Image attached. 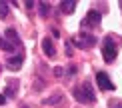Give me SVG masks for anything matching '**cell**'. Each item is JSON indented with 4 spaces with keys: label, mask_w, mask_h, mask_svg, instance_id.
<instances>
[{
    "label": "cell",
    "mask_w": 122,
    "mask_h": 108,
    "mask_svg": "<svg viewBox=\"0 0 122 108\" xmlns=\"http://www.w3.org/2000/svg\"><path fill=\"white\" fill-rule=\"evenodd\" d=\"M72 96L80 102V104H94L96 102V94H94V90L90 88V82H84L82 86H76L72 90Z\"/></svg>",
    "instance_id": "6da1fadb"
},
{
    "label": "cell",
    "mask_w": 122,
    "mask_h": 108,
    "mask_svg": "<svg viewBox=\"0 0 122 108\" xmlns=\"http://www.w3.org/2000/svg\"><path fill=\"white\" fill-rule=\"evenodd\" d=\"M102 58L106 62H114L116 60V46L112 42V38H106L102 44Z\"/></svg>",
    "instance_id": "7a4b0ae2"
},
{
    "label": "cell",
    "mask_w": 122,
    "mask_h": 108,
    "mask_svg": "<svg viewBox=\"0 0 122 108\" xmlns=\"http://www.w3.org/2000/svg\"><path fill=\"white\" fill-rule=\"evenodd\" d=\"M96 42V38H94V36H90V34H78V36H76V38H74V44L76 46H78V48H88V46H92Z\"/></svg>",
    "instance_id": "3957f363"
},
{
    "label": "cell",
    "mask_w": 122,
    "mask_h": 108,
    "mask_svg": "<svg viewBox=\"0 0 122 108\" xmlns=\"http://www.w3.org/2000/svg\"><path fill=\"white\" fill-rule=\"evenodd\" d=\"M96 82H98V86H100L102 90H114L112 80H110L104 72H98V74H96Z\"/></svg>",
    "instance_id": "277c9868"
},
{
    "label": "cell",
    "mask_w": 122,
    "mask_h": 108,
    "mask_svg": "<svg viewBox=\"0 0 122 108\" xmlns=\"http://www.w3.org/2000/svg\"><path fill=\"white\" fill-rule=\"evenodd\" d=\"M98 24H100V12L90 10L86 14V18H84V26H98Z\"/></svg>",
    "instance_id": "5b68a950"
},
{
    "label": "cell",
    "mask_w": 122,
    "mask_h": 108,
    "mask_svg": "<svg viewBox=\"0 0 122 108\" xmlns=\"http://www.w3.org/2000/svg\"><path fill=\"white\" fill-rule=\"evenodd\" d=\"M22 62H24V56L22 54L10 56V58H8V68L10 70H20V68H22Z\"/></svg>",
    "instance_id": "8992f818"
},
{
    "label": "cell",
    "mask_w": 122,
    "mask_h": 108,
    "mask_svg": "<svg viewBox=\"0 0 122 108\" xmlns=\"http://www.w3.org/2000/svg\"><path fill=\"white\" fill-rule=\"evenodd\" d=\"M42 50L46 52L48 58H52V56L56 54V50H54V44H52V40H50V38H44V40H42Z\"/></svg>",
    "instance_id": "52a82bcc"
},
{
    "label": "cell",
    "mask_w": 122,
    "mask_h": 108,
    "mask_svg": "<svg viewBox=\"0 0 122 108\" xmlns=\"http://www.w3.org/2000/svg\"><path fill=\"white\" fill-rule=\"evenodd\" d=\"M60 8H62V12H66V14H72L76 10V0H62V2H60Z\"/></svg>",
    "instance_id": "ba28073f"
},
{
    "label": "cell",
    "mask_w": 122,
    "mask_h": 108,
    "mask_svg": "<svg viewBox=\"0 0 122 108\" xmlns=\"http://www.w3.org/2000/svg\"><path fill=\"white\" fill-rule=\"evenodd\" d=\"M16 90H18V82H8L6 94H8V96H14V94H16Z\"/></svg>",
    "instance_id": "9c48e42d"
},
{
    "label": "cell",
    "mask_w": 122,
    "mask_h": 108,
    "mask_svg": "<svg viewBox=\"0 0 122 108\" xmlns=\"http://www.w3.org/2000/svg\"><path fill=\"white\" fill-rule=\"evenodd\" d=\"M62 102V94H52L50 98L46 100V104H50V106H54V104H60Z\"/></svg>",
    "instance_id": "30bf717a"
},
{
    "label": "cell",
    "mask_w": 122,
    "mask_h": 108,
    "mask_svg": "<svg viewBox=\"0 0 122 108\" xmlns=\"http://www.w3.org/2000/svg\"><path fill=\"white\" fill-rule=\"evenodd\" d=\"M6 14H8V2L0 0V18H6Z\"/></svg>",
    "instance_id": "8fae6325"
},
{
    "label": "cell",
    "mask_w": 122,
    "mask_h": 108,
    "mask_svg": "<svg viewBox=\"0 0 122 108\" xmlns=\"http://www.w3.org/2000/svg\"><path fill=\"white\" fill-rule=\"evenodd\" d=\"M50 12V6L46 2H40V14H42V16H46V14Z\"/></svg>",
    "instance_id": "7c38bea8"
},
{
    "label": "cell",
    "mask_w": 122,
    "mask_h": 108,
    "mask_svg": "<svg viewBox=\"0 0 122 108\" xmlns=\"http://www.w3.org/2000/svg\"><path fill=\"white\" fill-rule=\"evenodd\" d=\"M0 46H2V48H6V50H12V44L6 42V40H2V36H0Z\"/></svg>",
    "instance_id": "4fadbf2b"
},
{
    "label": "cell",
    "mask_w": 122,
    "mask_h": 108,
    "mask_svg": "<svg viewBox=\"0 0 122 108\" xmlns=\"http://www.w3.org/2000/svg\"><path fill=\"white\" fill-rule=\"evenodd\" d=\"M6 36H8L10 40H16V32H14L12 28H8V30H6Z\"/></svg>",
    "instance_id": "5bb4252c"
},
{
    "label": "cell",
    "mask_w": 122,
    "mask_h": 108,
    "mask_svg": "<svg viewBox=\"0 0 122 108\" xmlns=\"http://www.w3.org/2000/svg\"><path fill=\"white\" fill-rule=\"evenodd\" d=\"M66 54H68V56L74 54V52H72V46H70V44H66Z\"/></svg>",
    "instance_id": "9a60e30c"
},
{
    "label": "cell",
    "mask_w": 122,
    "mask_h": 108,
    "mask_svg": "<svg viewBox=\"0 0 122 108\" xmlns=\"http://www.w3.org/2000/svg\"><path fill=\"white\" fill-rule=\"evenodd\" d=\"M54 74H56V76H62V74H64V70H62V68H60V66H58V68L54 70Z\"/></svg>",
    "instance_id": "2e32d148"
},
{
    "label": "cell",
    "mask_w": 122,
    "mask_h": 108,
    "mask_svg": "<svg viewBox=\"0 0 122 108\" xmlns=\"http://www.w3.org/2000/svg\"><path fill=\"white\" fill-rule=\"evenodd\" d=\"M6 104V98H4V94H0V106H4Z\"/></svg>",
    "instance_id": "e0dca14e"
},
{
    "label": "cell",
    "mask_w": 122,
    "mask_h": 108,
    "mask_svg": "<svg viewBox=\"0 0 122 108\" xmlns=\"http://www.w3.org/2000/svg\"><path fill=\"white\" fill-rule=\"evenodd\" d=\"M34 4H36L34 0H28V2H26V6H28V8H34Z\"/></svg>",
    "instance_id": "ac0fdd59"
},
{
    "label": "cell",
    "mask_w": 122,
    "mask_h": 108,
    "mask_svg": "<svg viewBox=\"0 0 122 108\" xmlns=\"http://www.w3.org/2000/svg\"><path fill=\"white\" fill-rule=\"evenodd\" d=\"M114 108H122V104H116V106H114Z\"/></svg>",
    "instance_id": "d6986e66"
}]
</instances>
